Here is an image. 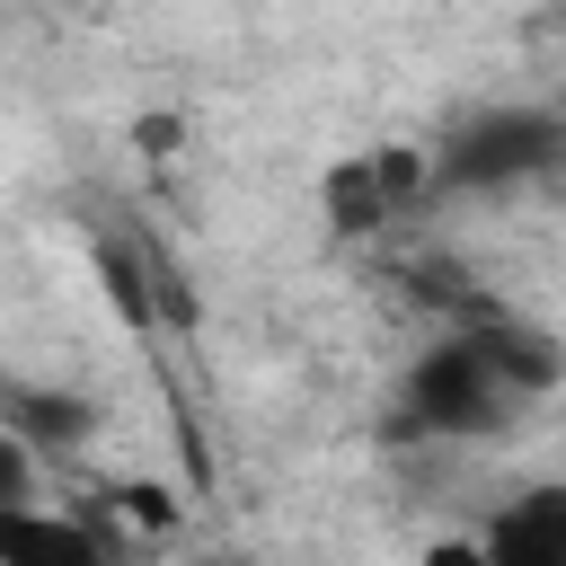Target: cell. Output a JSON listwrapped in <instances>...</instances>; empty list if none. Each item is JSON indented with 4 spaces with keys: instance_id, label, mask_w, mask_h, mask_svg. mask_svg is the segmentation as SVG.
Returning a JSON list of instances; mask_svg holds the SVG:
<instances>
[{
    "instance_id": "6da1fadb",
    "label": "cell",
    "mask_w": 566,
    "mask_h": 566,
    "mask_svg": "<svg viewBox=\"0 0 566 566\" xmlns=\"http://www.w3.org/2000/svg\"><path fill=\"white\" fill-rule=\"evenodd\" d=\"M522 389L469 345V327L460 336H442L433 354H416L407 363V380H398V424L407 433H442V442H486V433H513L522 424Z\"/></svg>"
},
{
    "instance_id": "7a4b0ae2",
    "label": "cell",
    "mask_w": 566,
    "mask_h": 566,
    "mask_svg": "<svg viewBox=\"0 0 566 566\" xmlns=\"http://www.w3.org/2000/svg\"><path fill=\"white\" fill-rule=\"evenodd\" d=\"M548 168H566V115L548 106H486L433 142V195H495Z\"/></svg>"
},
{
    "instance_id": "3957f363",
    "label": "cell",
    "mask_w": 566,
    "mask_h": 566,
    "mask_svg": "<svg viewBox=\"0 0 566 566\" xmlns=\"http://www.w3.org/2000/svg\"><path fill=\"white\" fill-rule=\"evenodd\" d=\"M416 195H433V150H424V142H380V150H363V159H336L327 186H318V203H327L336 230H380V221H398Z\"/></svg>"
},
{
    "instance_id": "277c9868",
    "label": "cell",
    "mask_w": 566,
    "mask_h": 566,
    "mask_svg": "<svg viewBox=\"0 0 566 566\" xmlns=\"http://www.w3.org/2000/svg\"><path fill=\"white\" fill-rule=\"evenodd\" d=\"M478 539H486L495 566H566V478H539V486L504 495Z\"/></svg>"
},
{
    "instance_id": "5b68a950",
    "label": "cell",
    "mask_w": 566,
    "mask_h": 566,
    "mask_svg": "<svg viewBox=\"0 0 566 566\" xmlns=\"http://www.w3.org/2000/svg\"><path fill=\"white\" fill-rule=\"evenodd\" d=\"M469 345H478V354H486V363H495V371H504V380H513L531 407H539V398L566 380V345H557L539 318H513V310H478V318H469Z\"/></svg>"
},
{
    "instance_id": "8992f818",
    "label": "cell",
    "mask_w": 566,
    "mask_h": 566,
    "mask_svg": "<svg viewBox=\"0 0 566 566\" xmlns=\"http://www.w3.org/2000/svg\"><path fill=\"white\" fill-rule=\"evenodd\" d=\"M0 566H106V539L71 513L18 504V513H0Z\"/></svg>"
},
{
    "instance_id": "52a82bcc",
    "label": "cell",
    "mask_w": 566,
    "mask_h": 566,
    "mask_svg": "<svg viewBox=\"0 0 566 566\" xmlns=\"http://www.w3.org/2000/svg\"><path fill=\"white\" fill-rule=\"evenodd\" d=\"M0 424H9V433H27L35 451H71V442H88V433H97V407H88V398H71V389L9 380V389H0Z\"/></svg>"
},
{
    "instance_id": "ba28073f",
    "label": "cell",
    "mask_w": 566,
    "mask_h": 566,
    "mask_svg": "<svg viewBox=\"0 0 566 566\" xmlns=\"http://www.w3.org/2000/svg\"><path fill=\"white\" fill-rule=\"evenodd\" d=\"M18 504H35V442L0 424V513H18Z\"/></svg>"
},
{
    "instance_id": "9c48e42d",
    "label": "cell",
    "mask_w": 566,
    "mask_h": 566,
    "mask_svg": "<svg viewBox=\"0 0 566 566\" xmlns=\"http://www.w3.org/2000/svg\"><path fill=\"white\" fill-rule=\"evenodd\" d=\"M97 265H106V283H115V310H124V318H150V292H142V274H133V256H115V248H106Z\"/></svg>"
},
{
    "instance_id": "30bf717a",
    "label": "cell",
    "mask_w": 566,
    "mask_h": 566,
    "mask_svg": "<svg viewBox=\"0 0 566 566\" xmlns=\"http://www.w3.org/2000/svg\"><path fill=\"white\" fill-rule=\"evenodd\" d=\"M416 566H495V557H486V539H433Z\"/></svg>"
},
{
    "instance_id": "8fae6325",
    "label": "cell",
    "mask_w": 566,
    "mask_h": 566,
    "mask_svg": "<svg viewBox=\"0 0 566 566\" xmlns=\"http://www.w3.org/2000/svg\"><path fill=\"white\" fill-rule=\"evenodd\" d=\"M133 133H142V150H177V124H168V115H142Z\"/></svg>"
}]
</instances>
